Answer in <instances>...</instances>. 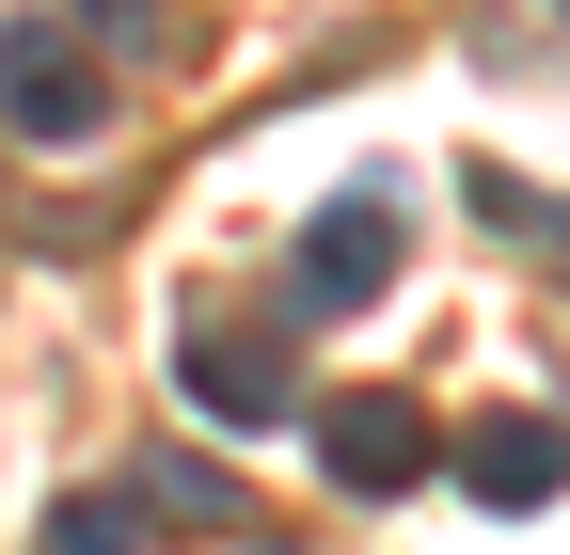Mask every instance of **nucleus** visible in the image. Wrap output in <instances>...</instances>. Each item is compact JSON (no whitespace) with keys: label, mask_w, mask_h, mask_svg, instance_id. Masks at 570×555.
Returning <instances> with one entry per match:
<instances>
[{"label":"nucleus","mask_w":570,"mask_h":555,"mask_svg":"<svg viewBox=\"0 0 570 555\" xmlns=\"http://www.w3.org/2000/svg\"><path fill=\"white\" fill-rule=\"evenodd\" d=\"M0 127L17 144H96L111 127V64L63 17H0Z\"/></svg>","instance_id":"f257e3e1"},{"label":"nucleus","mask_w":570,"mask_h":555,"mask_svg":"<svg viewBox=\"0 0 570 555\" xmlns=\"http://www.w3.org/2000/svg\"><path fill=\"white\" fill-rule=\"evenodd\" d=\"M175 381H190V412H223V429H269V412H302V350H285V318H223L206 302L190 333H175Z\"/></svg>","instance_id":"f03ea898"},{"label":"nucleus","mask_w":570,"mask_h":555,"mask_svg":"<svg viewBox=\"0 0 570 555\" xmlns=\"http://www.w3.org/2000/svg\"><path fill=\"white\" fill-rule=\"evenodd\" d=\"M317 476L333 493H412V476H444V429L412 397H317Z\"/></svg>","instance_id":"7ed1b4c3"},{"label":"nucleus","mask_w":570,"mask_h":555,"mask_svg":"<svg viewBox=\"0 0 570 555\" xmlns=\"http://www.w3.org/2000/svg\"><path fill=\"white\" fill-rule=\"evenodd\" d=\"M412 270V223H396V191H333L317 223H302V302H381Z\"/></svg>","instance_id":"20e7f679"},{"label":"nucleus","mask_w":570,"mask_h":555,"mask_svg":"<svg viewBox=\"0 0 570 555\" xmlns=\"http://www.w3.org/2000/svg\"><path fill=\"white\" fill-rule=\"evenodd\" d=\"M444 476H460L475 508H508V524H523V508L570 493V429H554V412H475V429L444 445Z\"/></svg>","instance_id":"39448f33"},{"label":"nucleus","mask_w":570,"mask_h":555,"mask_svg":"<svg viewBox=\"0 0 570 555\" xmlns=\"http://www.w3.org/2000/svg\"><path fill=\"white\" fill-rule=\"evenodd\" d=\"M159 524H142V493H63L48 508V555H142Z\"/></svg>","instance_id":"423d86ee"},{"label":"nucleus","mask_w":570,"mask_h":555,"mask_svg":"<svg viewBox=\"0 0 570 555\" xmlns=\"http://www.w3.org/2000/svg\"><path fill=\"white\" fill-rule=\"evenodd\" d=\"M142 524H238L223 460H159V476H142Z\"/></svg>","instance_id":"0eeeda50"},{"label":"nucleus","mask_w":570,"mask_h":555,"mask_svg":"<svg viewBox=\"0 0 570 555\" xmlns=\"http://www.w3.org/2000/svg\"><path fill=\"white\" fill-rule=\"evenodd\" d=\"M63 17L111 32V48H159V32H175V0H63Z\"/></svg>","instance_id":"6e6552de"},{"label":"nucleus","mask_w":570,"mask_h":555,"mask_svg":"<svg viewBox=\"0 0 570 555\" xmlns=\"http://www.w3.org/2000/svg\"><path fill=\"white\" fill-rule=\"evenodd\" d=\"M475 223H491V238H554V206H539L523 175H475Z\"/></svg>","instance_id":"1a4fd4ad"}]
</instances>
